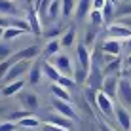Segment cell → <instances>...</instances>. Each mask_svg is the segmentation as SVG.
I'll use <instances>...</instances> for the list:
<instances>
[{
  "label": "cell",
  "mask_w": 131,
  "mask_h": 131,
  "mask_svg": "<svg viewBox=\"0 0 131 131\" xmlns=\"http://www.w3.org/2000/svg\"><path fill=\"white\" fill-rule=\"evenodd\" d=\"M23 78L21 80H15V82H10V84H6L2 88V95H6V97H12V95H17L19 91H23Z\"/></svg>",
  "instance_id": "cell-19"
},
{
  "label": "cell",
  "mask_w": 131,
  "mask_h": 131,
  "mask_svg": "<svg viewBox=\"0 0 131 131\" xmlns=\"http://www.w3.org/2000/svg\"><path fill=\"white\" fill-rule=\"evenodd\" d=\"M0 93H2V89H0Z\"/></svg>",
  "instance_id": "cell-43"
},
{
  "label": "cell",
  "mask_w": 131,
  "mask_h": 131,
  "mask_svg": "<svg viewBox=\"0 0 131 131\" xmlns=\"http://www.w3.org/2000/svg\"><path fill=\"white\" fill-rule=\"evenodd\" d=\"M29 70H30L29 61H15V63L10 67V70H8L4 82L10 84V82H15V80H21L25 74H29Z\"/></svg>",
  "instance_id": "cell-4"
},
{
  "label": "cell",
  "mask_w": 131,
  "mask_h": 131,
  "mask_svg": "<svg viewBox=\"0 0 131 131\" xmlns=\"http://www.w3.org/2000/svg\"><path fill=\"white\" fill-rule=\"evenodd\" d=\"M51 105H53V108L57 110V114L67 116V118H70V120H74V122H80V114L76 112L72 101H61V99H55V97H53V99H51Z\"/></svg>",
  "instance_id": "cell-3"
},
{
  "label": "cell",
  "mask_w": 131,
  "mask_h": 131,
  "mask_svg": "<svg viewBox=\"0 0 131 131\" xmlns=\"http://www.w3.org/2000/svg\"><path fill=\"white\" fill-rule=\"evenodd\" d=\"M91 63H93V55L89 53L88 46L84 42L76 44V65L84 67L85 70H91Z\"/></svg>",
  "instance_id": "cell-5"
},
{
  "label": "cell",
  "mask_w": 131,
  "mask_h": 131,
  "mask_svg": "<svg viewBox=\"0 0 131 131\" xmlns=\"http://www.w3.org/2000/svg\"><path fill=\"white\" fill-rule=\"evenodd\" d=\"M40 131H69V129H63L59 125H53V124H49V122H44V124L40 125Z\"/></svg>",
  "instance_id": "cell-32"
},
{
  "label": "cell",
  "mask_w": 131,
  "mask_h": 131,
  "mask_svg": "<svg viewBox=\"0 0 131 131\" xmlns=\"http://www.w3.org/2000/svg\"><path fill=\"white\" fill-rule=\"evenodd\" d=\"M46 122H49V124H53V125H59V127H63V129H69V131L72 129V125H74V120L67 118V116H61V114L49 116Z\"/></svg>",
  "instance_id": "cell-18"
},
{
  "label": "cell",
  "mask_w": 131,
  "mask_h": 131,
  "mask_svg": "<svg viewBox=\"0 0 131 131\" xmlns=\"http://www.w3.org/2000/svg\"><path fill=\"white\" fill-rule=\"evenodd\" d=\"M116 124L122 131H131V110L124 105H116Z\"/></svg>",
  "instance_id": "cell-7"
},
{
  "label": "cell",
  "mask_w": 131,
  "mask_h": 131,
  "mask_svg": "<svg viewBox=\"0 0 131 131\" xmlns=\"http://www.w3.org/2000/svg\"><path fill=\"white\" fill-rule=\"evenodd\" d=\"M55 67L57 70L61 72L63 76H69V78H74V69H76V61H72V57L69 53H57L51 59H48Z\"/></svg>",
  "instance_id": "cell-1"
},
{
  "label": "cell",
  "mask_w": 131,
  "mask_h": 131,
  "mask_svg": "<svg viewBox=\"0 0 131 131\" xmlns=\"http://www.w3.org/2000/svg\"><path fill=\"white\" fill-rule=\"evenodd\" d=\"M61 13H63V12H61V0H51V4H49V8H48L46 17H48L49 21H55Z\"/></svg>",
  "instance_id": "cell-26"
},
{
  "label": "cell",
  "mask_w": 131,
  "mask_h": 131,
  "mask_svg": "<svg viewBox=\"0 0 131 131\" xmlns=\"http://www.w3.org/2000/svg\"><path fill=\"white\" fill-rule=\"evenodd\" d=\"M38 53H40V48L38 46H29V48L21 49V51H17L15 55L12 57V61L13 63H15V61H30V59H34Z\"/></svg>",
  "instance_id": "cell-14"
},
{
  "label": "cell",
  "mask_w": 131,
  "mask_h": 131,
  "mask_svg": "<svg viewBox=\"0 0 131 131\" xmlns=\"http://www.w3.org/2000/svg\"><path fill=\"white\" fill-rule=\"evenodd\" d=\"M61 48H63V46H61V40H57V38L48 40L46 48H44V57H46V59H51L53 55H57V53H59Z\"/></svg>",
  "instance_id": "cell-21"
},
{
  "label": "cell",
  "mask_w": 131,
  "mask_h": 131,
  "mask_svg": "<svg viewBox=\"0 0 131 131\" xmlns=\"http://www.w3.org/2000/svg\"><path fill=\"white\" fill-rule=\"evenodd\" d=\"M0 131H17V124H13V122H2L0 124Z\"/></svg>",
  "instance_id": "cell-33"
},
{
  "label": "cell",
  "mask_w": 131,
  "mask_h": 131,
  "mask_svg": "<svg viewBox=\"0 0 131 131\" xmlns=\"http://www.w3.org/2000/svg\"><path fill=\"white\" fill-rule=\"evenodd\" d=\"M76 6H78L76 0H61V12H63L61 15L69 19L70 15H74V13H76Z\"/></svg>",
  "instance_id": "cell-24"
},
{
  "label": "cell",
  "mask_w": 131,
  "mask_h": 131,
  "mask_svg": "<svg viewBox=\"0 0 131 131\" xmlns=\"http://www.w3.org/2000/svg\"><path fill=\"white\" fill-rule=\"evenodd\" d=\"M101 51L106 53V55L118 57L120 51H122V40H118V38H108V40H105L103 46H101Z\"/></svg>",
  "instance_id": "cell-13"
},
{
  "label": "cell",
  "mask_w": 131,
  "mask_h": 131,
  "mask_svg": "<svg viewBox=\"0 0 131 131\" xmlns=\"http://www.w3.org/2000/svg\"><path fill=\"white\" fill-rule=\"evenodd\" d=\"M108 0H93V10H103Z\"/></svg>",
  "instance_id": "cell-39"
},
{
  "label": "cell",
  "mask_w": 131,
  "mask_h": 131,
  "mask_svg": "<svg viewBox=\"0 0 131 131\" xmlns=\"http://www.w3.org/2000/svg\"><path fill=\"white\" fill-rule=\"evenodd\" d=\"M17 99L23 105V108L29 110V112H34L38 108V95L32 93V91H19L17 93Z\"/></svg>",
  "instance_id": "cell-10"
},
{
  "label": "cell",
  "mask_w": 131,
  "mask_h": 131,
  "mask_svg": "<svg viewBox=\"0 0 131 131\" xmlns=\"http://www.w3.org/2000/svg\"><path fill=\"white\" fill-rule=\"evenodd\" d=\"M93 10V0H78V6H76V13L74 17L78 21H82L84 17H88Z\"/></svg>",
  "instance_id": "cell-16"
},
{
  "label": "cell",
  "mask_w": 131,
  "mask_h": 131,
  "mask_svg": "<svg viewBox=\"0 0 131 131\" xmlns=\"http://www.w3.org/2000/svg\"><path fill=\"white\" fill-rule=\"evenodd\" d=\"M125 49H127V53L131 55V38H129V40H125Z\"/></svg>",
  "instance_id": "cell-41"
},
{
  "label": "cell",
  "mask_w": 131,
  "mask_h": 131,
  "mask_svg": "<svg viewBox=\"0 0 131 131\" xmlns=\"http://www.w3.org/2000/svg\"><path fill=\"white\" fill-rule=\"evenodd\" d=\"M120 78L122 76H105L101 91L106 93L110 99H118V88H120Z\"/></svg>",
  "instance_id": "cell-9"
},
{
  "label": "cell",
  "mask_w": 131,
  "mask_h": 131,
  "mask_svg": "<svg viewBox=\"0 0 131 131\" xmlns=\"http://www.w3.org/2000/svg\"><path fill=\"white\" fill-rule=\"evenodd\" d=\"M0 27H2V29H8V27H12V17L0 15Z\"/></svg>",
  "instance_id": "cell-38"
},
{
  "label": "cell",
  "mask_w": 131,
  "mask_h": 131,
  "mask_svg": "<svg viewBox=\"0 0 131 131\" xmlns=\"http://www.w3.org/2000/svg\"><path fill=\"white\" fill-rule=\"evenodd\" d=\"M97 110L101 112L105 118H116V105H114V99H110L106 93L99 91L97 93Z\"/></svg>",
  "instance_id": "cell-2"
},
{
  "label": "cell",
  "mask_w": 131,
  "mask_h": 131,
  "mask_svg": "<svg viewBox=\"0 0 131 131\" xmlns=\"http://www.w3.org/2000/svg\"><path fill=\"white\" fill-rule=\"evenodd\" d=\"M12 65H13L12 59H4L2 63H0V78H6V74H8V70H10Z\"/></svg>",
  "instance_id": "cell-31"
},
{
  "label": "cell",
  "mask_w": 131,
  "mask_h": 131,
  "mask_svg": "<svg viewBox=\"0 0 131 131\" xmlns=\"http://www.w3.org/2000/svg\"><path fill=\"white\" fill-rule=\"evenodd\" d=\"M108 34L110 38H118V40H129L131 38V27H127L125 23H110L108 25Z\"/></svg>",
  "instance_id": "cell-8"
},
{
  "label": "cell",
  "mask_w": 131,
  "mask_h": 131,
  "mask_svg": "<svg viewBox=\"0 0 131 131\" xmlns=\"http://www.w3.org/2000/svg\"><path fill=\"white\" fill-rule=\"evenodd\" d=\"M10 55H12V49L4 44H0V59H8Z\"/></svg>",
  "instance_id": "cell-35"
},
{
  "label": "cell",
  "mask_w": 131,
  "mask_h": 131,
  "mask_svg": "<svg viewBox=\"0 0 131 131\" xmlns=\"http://www.w3.org/2000/svg\"><path fill=\"white\" fill-rule=\"evenodd\" d=\"M27 21H29L30 30H32V34H34V36L44 34V30H42V23H40V13H38V10H36L34 6H30V8H29V12H27Z\"/></svg>",
  "instance_id": "cell-11"
},
{
  "label": "cell",
  "mask_w": 131,
  "mask_h": 131,
  "mask_svg": "<svg viewBox=\"0 0 131 131\" xmlns=\"http://www.w3.org/2000/svg\"><path fill=\"white\" fill-rule=\"evenodd\" d=\"M25 30H21V29H17V27H8V29H4V36H2V40H15L17 36H21Z\"/></svg>",
  "instance_id": "cell-28"
},
{
  "label": "cell",
  "mask_w": 131,
  "mask_h": 131,
  "mask_svg": "<svg viewBox=\"0 0 131 131\" xmlns=\"http://www.w3.org/2000/svg\"><path fill=\"white\" fill-rule=\"evenodd\" d=\"M59 32H61V25H55V27H51V29L46 32V36L49 40H53V38H57V34H59Z\"/></svg>",
  "instance_id": "cell-34"
},
{
  "label": "cell",
  "mask_w": 131,
  "mask_h": 131,
  "mask_svg": "<svg viewBox=\"0 0 131 131\" xmlns=\"http://www.w3.org/2000/svg\"><path fill=\"white\" fill-rule=\"evenodd\" d=\"M74 42H76V29L70 27V29L65 30L63 36H61V46L63 48H70V46H74Z\"/></svg>",
  "instance_id": "cell-25"
},
{
  "label": "cell",
  "mask_w": 131,
  "mask_h": 131,
  "mask_svg": "<svg viewBox=\"0 0 131 131\" xmlns=\"http://www.w3.org/2000/svg\"><path fill=\"white\" fill-rule=\"evenodd\" d=\"M103 72H105V76H122L124 74V61H122V57L118 55L112 61H108L103 67Z\"/></svg>",
  "instance_id": "cell-12"
},
{
  "label": "cell",
  "mask_w": 131,
  "mask_h": 131,
  "mask_svg": "<svg viewBox=\"0 0 131 131\" xmlns=\"http://www.w3.org/2000/svg\"><path fill=\"white\" fill-rule=\"evenodd\" d=\"M42 67H44V76H46L48 80H51L53 84L59 82V78H61L63 74H61V72L51 65V63H49V61H44V63H42Z\"/></svg>",
  "instance_id": "cell-20"
},
{
  "label": "cell",
  "mask_w": 131,
  "mask_h": 131,
  "mask_svg": "<svg viewBox=\"0 0 131 131\" xmlns=\"http://www.w3.org/2000/svg\"><path fill=\"white\" fill-rule=\"evenodd\" d=\"M89 19H91V25H95V27L105 25V17H103V12H101V10H91Z\"/></svg>",
  "instance_id": "cell-29"
},
{
  "label": "cell",
  "mask_w": 131,
  "mask_h": 131,
  "mask_svg": "<svg viewBox=\"0 0 131 131\" xmlns=\"http://www.w3.org/2000/svg\"><path fill=\"white\" fill-rule=\"evenodd\" d=\"M131 15V2L129 4H120L118 8H116V17H120V19H125V17Z\"/></svg>",
  "instance_id": "cell-30"
},
{
  "label": "cell",
  "mask_w": 131,
  "mask_h": 131,
  "mask_svg": "<svg viewBox=\"0 0 131 131\" xmlns=\"http://www.w3.org/2000/svg\"><path fill=\"white\" fill-rule=\"evenodd\" d=\"M17 125H21V127H25V129H36V127H40V125H42V122L36 118V116L29 114V116H25L23 120L17 122Z\"/></svg>",
  "instance_id": "cell-23"
},
{
  "label": "cell",
  "mask_w": 131,
  "mask_h": 131,
  "mask_svg": "<svg viewBox=\"0 0 131 131\" xmlns=\"http://www.w3.org/2000/svg\"><path fill=\"white\" fill-rule=\"evenodd\" d=\"M42 76H44L42 63H34V65H30V70H29V84L30 85H38V82L42 80Z\"/></svg>",
  "instance_id": "cell-17"
},
{
  "label": "cell",
  "mask_w": 131,
  "mask_h": 131,
  "mask_svg": "<svg viewBox=\"0 0 131 131\" xmlns=\"http://www.w3.org/2000/svg\"><path fill=\"white\" fill-rule=\"evenodd\" d=\"M101 12H103V17H105V23H108V25H110L112 17H116V4L108 0V2L105 4V8H103Z\"/></svg>",
  "instance_id": "cell-27"
},
{
  "label": "cell",
  "mask_w": 131,
  "mask_h": 131,
  "mask_svg": "<svg viewBox=\"0 0 131 131\" xmlns=\"http://www.w3.org/2000/svg\"><path fill=\"white\" fill-rule=\"evenodd\" d=\"M29 114H32V112H29V110H19V112H13V114H12V120H17V122H19V120H23L25 116H29Z\"/></svg>",
  "instance_id": "cell-37"
},
{
  "label": "cell",
  "mask_w": 131,
  "mask_h": 131,
  "mask_svg": "<svg viewBox=\"0 0 131 131\" xmlns=\"http://www.w3.org/2000/svg\"><path fill=\"white\" fill-rule=\"evenodd\" d=\"M0 15L19 17V8L13 0H0Z\"/></svg>",
  "instance_id": "cell-15"
},
{
  "label": "cell",
  "mask_w": 131,
  "mask_h": 131,
  "mask_svg": "<svg viewBox=\"0 0 131 131\" xmlns=\"http://www.w3.org/2000/svg\"><path fill=\"white\" fill-rule=\"evenodd\" d=\"M118 101L120 105L131 108V78H120V88H118Z\"/></svg>",
  "instance_id": "cell-6"
},
{
  "label": "cell",
  "mask_w": 131,
  "mask_h": 131,
  "mask_svg": "<svg viewBox=\"0 0 131 131\" xmlns=\"http://www.w3.org/2000/svg\"><path fill=\"white\" fill-rule=\"evenodd\" d=\"M93 40H95V30H88V34H85V38H84V44L85 46H91L93 44Z\"/></svg>",
  "instance_id": "cell-36"
},
{
  "label": "cell",
  "mask_w": 131,
  "mask_h": 131,
  "mask_svg": "<svg viewBox=\"0 0 131 131\" xmlns=\"http://www.w3.org/2000/svg\"><path fill=\"white\" fill-rule=\"evenodd\" d=\"M51 95L55 97V99H61V101H70V89H67V88H63V85L59 84H51Z\"/></svg>",
  "instance_id": "cell-22"
},
{
  "label": "cell",
  "mask_w": 131,
  "mask_h": 131,
  "mask_svg": "<svg viewBox=\"0 0 131 131\" xmlns=\"http://www.w3.org/2000/svg\"><path fill=\"white\" fill-rule=\"evenodd\" d=\"M97 127H99V131H114L106 122H97Z\"/></svg>",
  "instance_id": "cell-40"
},
{
  "label": "cell",
  "mask_w": 131,
  "mask_h": 131,
  "mask_svg": "<svg viewBox=\"0 0 131 131\" xmlns=\"http://www.w3.org/2000/svg\"><path fill=\"white\" fill-rule=\"evenodd\" d=\"M2 36H4V29L0 27V40H2Z\"/></svg>",
  "instance_id": "cell-42"
}]
</instances>
